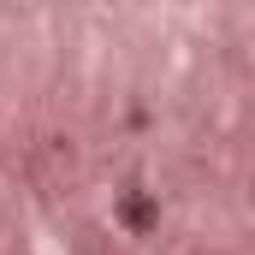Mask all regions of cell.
<instances>
[{"label":"cell","instance_id":"cell-1","mask_svg":"<svg viewBox=\"0 0 255 255\" xmlns=\"http://www.w3.org/2000/svg\"><path fill=\"white\" fill-rule=\"evenodd\" d=\"M119 220H125L130 232H148V226L160 220V208H154L148 196H125V208H119Z\"/></svg>","mask_w":255,"mask_h":255}]
</instances>
